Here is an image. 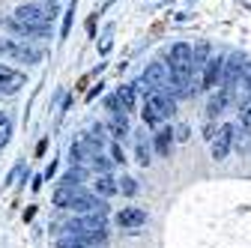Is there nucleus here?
<instances>
[{"mask_svg": "<svg viewBox=\"0 0 251 248\" xmlns=\"http://www.w3.org/2000/svg\"><path fill=\"white\" fill-rule=\"evenodd\" d=\"M57 9L54 6H42V3H24L15 9L9 27L15 30V33H24V30H36V27H51Z\"/></svg>", "mask_w": 251, "mask_h": 248, "instance_id": "obj_1", "label": "nucleus"}, {"mask_svg": "<svg viewBox=\"0 0 251 248\" xmlns=\"http://www.w3.org/2000/svg\"><path fill=\"white\" fill-rule=\"evenodd\" d=\"M174 111H176V99L171 96V93H150V96L144 99L141 117H144L147 126H159V123L165 117H171Z\"/></svg>", "mask_w": 251, "mask_h": 248, "instance_id": "obj_2", "label": "nucleus"}, {"mask_svg": "<svg viewBox=\"0 0 251 248\" xmlns=\"http://www.w3.org/2000/svg\"><path fill=\"white\" fill-rule=\"evenodd\" d=\"M144 81L152 93H168L171 84H174V75H171V66L168 63H150L144 69Z\"/></svg>", "mask_w": 251, "mask_h": 248, "instance_id": "obj_3", "label": "nucleus"}, {"mask_svg": "<svg viewBox=\"0 0 251 248\" xmlns=\"http://www.w3.org/2000/svg\"><path fill=\"white\" fill-rule=\"evenodd\" d=\"M233 135H236V129L230 126H218V135L212 138V159H218V162H225L227 156H230V149H233Z\"/></svg>", "mask_w": 251, "mask_h": 248, "instance_id": "obj_4", "label": "nucleus"}, {"mask_svg": "<svg viewBox=\"0 0 251 248\" xmlns=\"http://www.w3.org/2000/svg\"><path fill=\"white\" fill-rule=\"evenodd\" d=\"M225 63L227 60H222V57H209L206 60V69H203V90H222V84H225Z\"/></svg>", "mask_w": 251, "mask_h": 248, "instance_id": "obj_5", "label": "nucleus"}, {"mask_svg": "<svg viewBox=\"0 0 251 248\" xmlns=\"http://www.w3.org/2000/svg\"><path fill=\"white\" fill-rule=\"evenodd\" d=\"M87 192L81 189V185H57V192H54V206L60 209H72Z\"/></svg>", "mask_w": 251, "mask_h": 248, "instance_id": "obj_6", "label": "nucleus"}, {"mask_svg": "<svg viewBox=\"0 0 251 248\" xmlns=\"http://www.w3.org/2000/svg\"><path fill=\"white\" fill-rule=\"evenodd\" d=\"M24 84H27L24 72H15V69H9V66H0V93H3V96L18 93Z\"/></svg>", "mask_w": 251, "mask_h": 248, "instance_id": "obj_7", "label": "nucleus"}, {"mask_svg": "<svg viewBox=\"0 0 251 248\" xmlns=\"http://www.w3.org/2000/svg\"><path fill=\"white\" fill-rule=\"evenodd\" d=\"M117 224L126 227V230H135V227L147 224V209H141V206H126V209H120L117 212Z\"/></svg>", "mask_w": 251, "mask_h": 248, "instance_id": "obj_8", "label": "nucleus"}, {"mask_svg": "<svg viewBox=\"0 0 251 248\" xmlns=\"http://www.w3.org/2000/svg\"><path fill=\"white\" fill-rule=\"evenodd\" d=\"M9 57H12V60H18V63H27V66H30V63H39V60H42V51L24 39V42H12Z\"/></svg>", "mask_w": 251, "mask_h": 248, "instance_id": "obj_9", "label": "nucleus"}, {"mask_svg": "<svg viewBox=\"0 0 251 248\" xmlns=\"http://www.w3.org/2000/svg\"><path fill=\"white\" fill-rule=\"evenodd\" d=\"M230 99H233V93L230 90H218V93H212V99H209V105H206V114L209 117H218L227 105H230Z\"/></svg>", "mask_w": 251, "mask_h": 248, "instance_id": "obj_10", "label": "nucleus"}, {"mask_svg": "<svg viewBox=\"0 0 251 248\" xmlns=\"http://www.w3.org/2000/svg\"><path fill=\"white\" fill-rule=\"evenodd\" d=\"M108 132H111L117 141L129 135V117H126V111H120V114H111V120H108Z\"/></svg>", "mask_w": 251, "mask_h": 248, "instance_id": "obj_11", "label": "nucleus"}, {"mask_svg": "<svg viewBox=\"0 0 251 248\" xmlns=\"http://www.w3.org/2000/svg\"><path fill=\"white\" fill-rule=\"evenodd\" d=\"M152 147H155V152L159 156H171V147H174V132L171 129H159L155 132V138H152Z\"/></svg>", "mask_w": 251, "mask_h": 248, "instance_id": "obj_12", "label": "nucleus"}, {"mask_svg": "<svg viewBox=\"0 0 251 248\" xmlns=\"http://www.w3.org/2000/svg\"><path fill=\"white\" fill-rule=\"evenodd\" d=\"M120 192V185H117V179L111 176V174H102L99 179H96V195L105 200V198H111V195H117Z\"/></svg>", "mask_w": 251, "mask_h": 248, "instance_id": "obj_13", "label": "nucleus"}, {"mask_svg": "<svg viewBox=\"0 0 251 248\" xmlns=\"http://www.w3.org/2000/svg\"><path fill=\"white\" fill-rule=\"evenodd\" d=\"M135 96H138V93H135L132 87H120V90H117V99H120L123 111H132V108H135Z\"/></svg>", "mask_w": 251, "mask_h": 248, "instance_id": "obj_14", "label": "nucleus"}, {"mask_svg": "<svg viewBox=\"0 0 251 248\" xmlns=\"http://www.w3.org/2000/svg\"><path fill=\"white\" fill-rule=\"evenodd\" d=\"M84 168H72L69 174H63V179H60V185H81L84 182Z\"/></svg>", "mask_w": 251, "mask_h": 248, "instance_id": "obj_15", "label": "nucleus"}, {"mask_svg": "<svg viewBox=\"0 0 251 248\" xmlns=\"http://www.w3.org/2000/svg\"><path fill=\"white\" fill-rule=\"evenodd\" d=\"M9 138H12V123H9V117L0 114V147H6Z\"/></svg>", "mask_w": 251, "mask_h": 248, "instance_id": "obj_16", "label": "nucleus"}, {"mask_svg": "<svg viewBox=\"0 0 251 248\" xmlns=\"http://www.w3.org/2000/svg\"><path fill=\"white\" fill-rule=\"evenodd\" d=\"M120 192H123V195H129V198H132V195L138 192V182H135L132 176H123V179H120Z\"/></svg>", "mask_w": 251, "mask_h": 248, "instance_id": "obj_17", "label": "nucleus"}, {"mask_svg": "<svg viewBox=\"0 0 251 248\" xmlns=\"http://www.w3.org/2000/svg\"><path fill=\"white\" fill-rule=\"evenodd\" d=\"M111 162H114V159H105L102 152H99V156H93V168H96L99 174H108V171H111Z\"/></svg>", "mask_w": 251, "mask_h": 248, "instance_id": "obj_18", "label": "nucleus"}, {"mask_svg": "<svg viewBox=\"0 0 251 248\" xmlns=\"http://www.w3.org/2000/svg\"><path fill=\"white\" fill-rule=\"evenodd\" d=\"M72 18H75V0L69 3L66 15H63V36H69V30H72Z\"/></svg>", "mask_w": 251, "mask_h": 248, "instance_id": "obj_19", "label": "nucleus"}, {"mask_svg": "<svg viewBox=\"0 0 251 248\" xmlns=\"http://www.w3.org/2000/svg\"><path fill=\"white\" fill-rule=\"evenodd\" d=\"M138 162H141V165H144V168H147V165H150V147H147V144H144V138H141V141H138Z\"/></svg>", "mask_w": 251, "mask_h": 248, "instance_id": "obj_20", "label": "nucleus"}, {"mask_svg": "<svg viewBox=\"0 0 251 248\" xmlns=\"http://www.w3.org/2000/svg\"><path fill=\"white\" fill-rule=\"evenodd\" d=\"M111 152H114V162H126V159H123V147H120V144H114V149H111Z\"/></svg>", "mask_w": 251, "mask_h": 248, "instance_id": "obj_21", "label": "nucleus"}, {"mask_svg": "<svg viewBox=\"0 0 251 248\" xmlns=\"http://www.w3.org/2000/svg\"><path fill=\"white\" fill-rule=\"evenodd\" d=\"M176 138L185 141V138H188V126H179V129H176Z\"/></svg>", "mask_w": 251, "mask_h": 248, "instance_id": "obj_22", "label": "nucleus"}, {"mask_svg": "<svg viewBox=\"0 0 251 248\" xmlns=\"http://www.w3.org/2000/svg\"><path fill=\"white\" fill-rule=\"evenodd\" d=\"M102 87H105V84H99L96 90H90V93H87V99H96V96H99V93H102Z\"/></svg>", "mask_w": 251, "mask_h": 248, "instance_id": "obj_23", "label": "nucleus"}, {"mask_svg": "<svg viewBox=\"0 0 251 248\" xmlns=\"http://www.w3.org/2000/svg\"><path fill=\"white\" fill-rule=\"evenodd\" d=\"M45 3H48V6H57V3H60V0H45Z\"/></svg>", "mask_w": 251, "mask_h": 248, "instance_id": "obj_24", "label": "nucleus"}, {"mask_svg": "<svg viewBox=\"0 0 251 248\" xmlns=\"http://www.w3.org/2000/svg\"><path fill=\"white\" fill-rule=\"evenodd\" d=\"M248 96H251V90H248Z\"/></svg>", "mask_w": 251, "mask_h": 248, "instance_id": "obj_25", "label": "nucleus"}, {"mask_svg": "<svg viewBox=\"0 0 251 248\" xmlns=\"http://www.w3.org/2000/svg\"><path fill=\"white\" fill-rule=\"evenodd\" d=\"M0 96H3V93H0Z\"/></svg>", "mask_w": 251, "mask_h": 248, "instance_id": "obj_26", "label": "nucleus"}]
</instances>
